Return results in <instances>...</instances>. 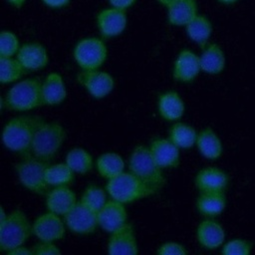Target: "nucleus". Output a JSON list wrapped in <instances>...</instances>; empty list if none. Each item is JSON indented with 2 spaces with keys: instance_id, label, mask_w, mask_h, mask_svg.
Returning <instances> with one entry per match:
<instances>
[{
  "instance_id": "f257e3e1",
  "label": "nucleus",
  "mask_w": 255,
  "mask_h": 255,
  "mask_svg": "<svg viewBox=\"0 0 255 255\" xmlns=\"http://www.w3.org/2000/svg\"><path fill=\"white\" fill-rule=\"evenodd\" d=\"M45 121L36 116H21L12 119L3 129L5 146L21 155L29 156L37 129Z\"/></svg>"
},
{
  "instance_id": "f03ea898",
  "label": "nucleus",
  "mask_w": 255,
  "mask_h": 255,
  "mask_svg": "<svg viewBox=\"0 0 255 255\" xmlns=\"http://www.w3.org/2000/svg\"><path fill=\"white\" fill-rule=\"evenodd\" d=\"M129 171L144 182L153 192H157L165 183L161 167L153 159L149 147L137 145L128 161Z\"/></svg>"
},
{
  "instance_id": "7ed1b4c3",
  "label": "nucleus",
  "mask_w": 255,
  "mask_h": 255,
  "mask_svg": "<svg viewBox=\"0 0 255 255\" xmlns=\"http://www.w3.org/2000/svg\"><path fill=\"white\" fill-rule=\"evenodd\" d=\"M66 139V130L57 123H43L37 129L30 150V155L50 162L57 155Z\"/></svg>"
},
{
  "instance_id": "20e7f679",
  "label": "nucleus",
  "mask_w": 255,
  "mask_h": 255,
  "mask_svg": "<svg viewBox=\"0 0 255 255\" xmlns=\"http://www.w3.org/2000/svg\"><path fill=\"white\" fill-rule=\"evenodd\" d=\"M107 191L112 199L124 204L154 194L152 189L130 171H123L115 177L110 178L107 183Z\"/></svg>"
},
{
  "instance_id": "39448f33",
  "label": "nucleus",
  "mask_w": 255,
  "mask_h": 255,
  "mask_svg": "<svg viewBox=\"0 0 255 255\" xmlns=\"http://www.w3.org/2000/svg\"><path fill=\"white\" fill-rule=\"evenodd\" d=\"M5 105L13 111H29L44 105L42 83L38 79H26L15 84L7 92Z\"/></svg>"
},
{
  "instance_id": "423d86ee",
  "label": "nucleus",
  "mask_w": 255,
  "mask_h": 255,
  "mask_svg": "<svg viewBox=\"0 0 255 255\" xmlns=\"http://www.w3.org/2000/svg\"><path fill=\"white\" fill-rule=\"evenodd\" d=\"M33 232L26 214L16 209L12 211L6 220L0 223V248L2 251H9L23 245Z\"/></svg>"
},
{
  "instance_id": "0eeeda50",
  "label": "nucleus",
  "mask_w": 255,
  "mask_h": 255,
  "mask_svg": "<svg viewBox=\"0 0 255 255\" xmlns=\"http://www.w3.org/2000/svg\"><path fill=\"white\" fill-rule=\"evenodd\" d=\"M49 162L29 155L17 163L15 169L23 186L37 194H45L50 186L45 178Z\"/></svg>"
},
{
  "instance_id": "6e6552de",
  "label": "nucleus",
  "mask_w": 255,
  "mask_h": 255,
  "mask_svg": "<svg viewBox=\"0 0 255 255\" xmlns=\"http://www.w3.org/2000/svg\"><path fill=\"white\" fill-rule=\"evenodd\" d=\"M108 51L104 42L97 38L81 40L74 50V57L83 70H97L107 59Z\"/></svg>"
},
{
  "instance_id": "1a4fd4ad",
  "label": "nucleus",
  "mask_w": 255,
  "mask_h": 255,
  "mask_svg": "<svg viewBox=\"0 0 255 255\" xmlns=\"http://www.w3.org/2000/svg\"><path fill=\"white\" fill-rule=\"evenodd\" d=\"M65 222L75 233L84 235L91 234L96 231L99 225L98 212L80 201L65 214Z\"/></svg>"
},
{
  "instance_id": "9d476101",
  "label": "nucleus",
  "mask_w": 255,
  "mask_h": 255,
  "mask_svg": "<svg viewBox=\"0 0 255 255\" xmlns=\"http://www.w3.org/2000/svg\"><path fill=\"white\" fill-rule=\"evenodd\" d=\"M78 82L96 99L108 96L115 86L110 74L98 70H84L78 75Z\"/></svg>"
},
{
  "instance_id": "9b49d317",
  "label": "nucleus",
  "mask_w": 255,
  "mask_h": 255,
  "mask_svg": "<svg viewBox=\"0 0 255 255\" xmlns=\"http://www.w3.org/2000/svg\"><path fill=\"white\" fill-rule=\"evenodd\" d=\"M33 233L41 241L53 242L65 236V226L58 214L49 211L34 221Z\"/></svg>"
},
{
  "instance_id": "f8f14e48",
  "label": "nucleus",
  "mask_w": 255,
  "mask_h": 255,
  "mask_svg": "<svg viewBox=\"0 0 255 255\" xmlns=\"http://www.w3.org/2000/svg\"><path fill=\"white\" fill-rule=\"evenodd\" d=\"M110 254H128L133 255L138 252L136 238L133 227L130 223H126L121 228L111 233L108 243Z\"/></svg>"
},
{
  "instance_id": "ddd939ff",
  "label": "nucleus",
  "mask_w": 255,
  "mask_h": 255,
  "mask_svg": "<svg viewBox=\"0 0 255 255\" xmlns=\"http://www.w3.org/2000/svg\"><path fill=\"white\" fill-rule=\"evenodd\" d=\"M127 210L124 203L112 199L98 212L99 225L107 232H114L127 223Z\"/></svg>"
},
{
  "instance_id": "4468645a",
  "label": "nucleus",
  "mask_w": 255,
  "mask_h": 255,
  "mask_svg": "<svg viewBox=\"0 0 255 255\" xmlns=\"http://www.w3.org/2000/svg\"><path fill=\"white\" fill-rule=\"evenodd\" d=\"M200 70V58L189 50H183L174 62L173 78L182 83H190L197 77Z\"/></svg>"
},
{
  "instance_id": "2eb2a0df",
  "label": "nucleus",
  "mask_w": 255,
  "mask_h": 255,
  "mask_svg": "<svg viewBox=\"0 0 255 255\" xmlns=\"http://www.w3.org/2000/svg\"><path fill=\"white\" fill-rule=\"evenodd\" d=\"M150 153L155 162L161 167H177L179 164V150L170 139L156 138L149 144Z\"/></svg>"
},
{
  "instance_id": "dca6fc26",
  "label": "nucleus",
  "mask_w": 255,
  "mask_h": 255,
  "mask_svg": "<svg viewBox=\"0 0 255 255\" xmlns=\"http://www.w3.org/2000/svg\"><path fill=\"white\" fill-rule=\"evenodd\" d=\"M98 26L105 38L120 35L127 26L125 10L114 7L102 11L98 16Z\"/></svg>"
},
{
  "instance_id": "f3484780",
  "label": "nucleus",
  "mask_w": 255,
  "mask_h": 255,
  "mask_svg": "<svg viewBox=\"0 0 255 255\" xmlns=\"http://www.w3.org/2000/svg\"><path fill=\"white\" fill-rule=\"evenodd\" d=\"M17 59L26 71L40 70L48 64L47 51L39 43H28L20 47Z\"/></svg>"
},
{
  "instance_id": "a211bd4d",
  "label": "nucleus",
  "mask_w": 255,
  "mask_h": 255,
  "mask_svg": "<svg viewBox=\"0 0 255 255\" xmlns=\"http://www.w3.org/2000/svg\"><path fill=\"white\" fill-rule=\"evenodd\" d=\"M228 175L217 167H205L198 171L195 176V185L202 191H224L228 185Z\"/></svg>"
},
{
  "instance_id": "6ab92c4d",
  "label": "nucleus",
  "mask_w": 255,
  "mask_h": 255,
  "mask_svg": "<svg viewBox=\"0 0 255 255\" xmlns=\"http://www.w3.org/2000/svg\"><path fill=\"white\" fill-rule=\"evenodd\" d=\"M76 194L68 186H57L47 194L46 206L58 215L67 214L77 203Z\"/></svg>"
},
{
  "instance_id": "aec40b11",
  "label": "nucleus",
  "mask_w": 255,
  "mask_h": 255,
  "mask_svg": "<svg viewBox=\"0 0 255 255\" xmlns=\"http://www.w3.org/2000/svg\"><path fill=\"white\" fill-rule=\"evenodd\" d=\"M196 236L198 242L204 248L216 249L222 245L225 239V232L218 222L212 219H206L199 223Z\"/></svg>"
},
{
  "instance_id": "412c9836",
  "label": "nucleus",
  "mask_w": 255,
  "mask_h": 255,
  "mask_svg": "<svg viewBox=\"0 0 255 255\" xmlns=\"http://www.w3.org/2000/svg\"><path fill=\"white\" fill-rule=\"evenodd\" d=\"M226 206L224 191H202L196 200L197 210L206 217H215L219 215Z\"/></svg>"
},
{
  "instance_id": "4be33fe9",
  "label": "nucleus",
  "mask_w": 255,
  "mask_h": 255,
  "mask_svg": "<svg viewBox=\"0 0 255 255\" xmlns=\"http://www.w3.org/2000/svg\"><path fill=\"white\" fill-rule=\"evenodd\" d=\"M67 96L66 88L62 77L57 73L49 74L42 83L43 104L56 106L61 104Z\"/></svg>"
},
{
  "instance_id": "5701e85b",
  "label": "nucleus",
  "mask_w": 255,
  "mask_h": 255,
  "mask_svg": "<svg viewBox=\"0 0 255 255\" xmlns=\"http://www.w3.org/2000/svg\"><path fill=\"white\" fill-rule=\"evenodd\" d=\"M168 21L172 25H187L197 16V6L194 0H175L167 6Z\"/></svg>"
},
{
  "instance_id": "b1692460",
  "label": "nucleus",
  "mask_w": 255,
  "mask_h": 255,
  "mask_svg": "<svg viewBox=\"0 0 255 255\" xmlns=\"http://www.w3.org/2000/svg\"><path fill=\"white\" fill-rule=\"evenodd\" d=\"M158 112L167 121H176L184 113V104L176 92H166L158 98Z\"/></svg>"
},
{
  "instance_id": "393cba45",
  "label": "nucleus",
  "mask_w": 255,
  "mask_h": 255,
  "mask_svg": "<svg viewBox=\"0 0 255 255\" xmlns=\"http://www.w3.org/2000/svg\"><path fill=\"white\" fill-rule=\"evenodd\" d=\"M199 58L201 70L207 74H219L225 67L224 53L217 44L205 47Z\"/></svg>"
},
{
  "instance_id": "a878e982",
  "label": "nucleus",
  "mask_w": 255,
  "mask_h": 255,
  "mask_svg": "<svg viewBox=\"0 0 255 255\" xmlns=\"http://www.w3.org/2000/svg\"><path fill=\"white\" fill-rule=\"evenodd\" d=\"M196 145L200 153L209 159H215L222 153V143L215 131L206 128L197 134Z\"/></svg>"
},
{
  "instance_id": "bb28decb",
  "label": "nucleus",
  "mask_w": 255,
  "mask_h": 255,
  "mask_svg": "<svg viewBox=\"0 0 255 255\" xmlns=\"http://www.w3.org/2000/svg\"><path fill=\"white\" fill-rule=\"evenodd\" d=\"M186 31L191 40L205 48L212 32V26L206 17L197 15L186 25Z\"/></svg>"
},
{
  "instance_id": "cd10ccee",
  "label": "nucleus",
  "mask_w": 255,
  "mask_h": 255,
  "mask_svg": "<svg viewBox=\"0 0 255 255\" xmlns=\"http://www.w3.org/2000/svg\"><path fill=\"white\" fill-rule=\"evenodd\" d=\"M97 168L103 177L110 179L124 171L125 162L120 154L106 152L98 157Z\"/></svg>"
},
{
  "instance_id": "c85d7f7f",
  "label": "nucleus",
  "mask_w": 255,
  "mask_h": 255,
  "mask_svg": "<svg viewBox=\"0 0 255 255\" xmlns=\"http://www.w3.org/2000/svg\"><path fill=\"white\" fill-rule=\"evenodd\" d=\"M45 178L50 186H68L74 180V170L67 163L49 165Z\"/></svg>"
},
{
  "instance_id": "c756f323",
  "label": "nucleus",
  "mask_w": 255,
  "mask_h": 255,
  "mask_svg": "<svg viewBox=\"0 0 255 255\" xmlns=\"http://www.w3.org/2000/svg\"><path fill=\"white\" fill-rule=\"evenodd\" d=\"M197 133L195 129L183 123H176L169 132V139L178 147L189 148L196 143Z\"/></svg>"
},
{
  "instance_id": "7c9ffc66",
  "label": "nucleus",
  "mask_w": 255,
  "mask_h": 255,
  "mask_svg": "<svg viewBox=\"0 0 255 255\" xmlns=\"http://www.w3.org/2000/svg\"><path fill=\"white\" fill-rule=\"evenodd\" d=\"M66 163L75 172L85 174L93 167V157L84 148L76 147L68 152L66 156Z\"/></svg>"
},
{
  "instance_id": "2f4dec72",
  "label": "nucleus",
  "mask_w": 255,
  "mask_h": 255,
  "mask_svg": "<svg viewBox=\"0 0 255 255\" xmlns=\"http://www.w3.org/2000/svg\"><path fill=\"white\" fill-rule=\"evenodd\" d=\"M25 71L17 58L0 57V82L2 84H8L20 79Z\"/></svg>"
},
{
  "instance_id": "473e14b6",
  "label": "nucleus",
  "mask_w": 255,
  "mask_h": 255,
  "mask_svg": "<svg viewBox=\"0 0 255 255\" xmlns=\"http://www.w3.org/2000/svg\"><path fill=\"white\" fill-rule=\"evenodd\" d=\"M81 202L96 212H99L107 202L106 192L97 185L88 186L81 198Z\"/></svg>"
},
{
  "instance_id": "72a5a7b5",
  "label": "nucleus",
  "mask_w": 255,
  "mask_h": 255,
  "mask_svg": "<svg viewBox=\"0 0 255 255\" xmlns=\"http://www.w3.org/2000/svg\"><path fill=\"white\" fill-rule=\"evenodd\" d=\"M19 50V42L15 34L3 31L0 35V57L10 58Z\"/></svg>"
},
{
  "instance_id": "f704fd0d",
  "label": "nucleus",
  "mask_w": 255,
  "mask_h": 255,
  "mask_svg": "<svg viewBox=\"0 0 255 255\" xmlns=\"http://www.w3.org/2000/svg\"><path fill=\"white\" fill-rule=\"evenodd\" d=\"M252 244L244 239H233L228 241L222 248L225 255H248L251 251Z\"/></svg>"
},
{
  "instance_id": "c9c22d12",
  "label": "nucleus",
  "mask_w": 255,
  "mask_h": 255,
  "mask_svg": "<svg viewBox=\"0 0 255 255\" xmlns=\"http://www.w3.org/2000/svg\"><path fill=\"white\" fill-rule=\"evenodd\" d=\"M186 253L187 251L185 247L175 242L164 243L157 250V254H160V255H182Z\"/></svg>"
},
{
  "instance_id": "e433bc0d",
  "label": "nucleus",
  "mask_w": 255,
  "mask_h": 255,
  "mask_svg": "<svg viewBox=\"0 0 255 255\" xmlns=\"http://www.w3.org/2000/svg\"><path fill=\"white\" fill-rule=\"evenodd\" d=\"M33 254L35 255H54V254H61L59 248L53 244L52 242H44L36 244L33 249Z\"/></svg>"
},
{
  "instance_id": "4c0bfd02",
  "label": "nucleus",
  "mask_w": 255,
  "mask_h": 255,
  "mask_svg": "<svg viewBox=\"0 0 255 255\" xmlns=\"http://www.w3.org/2000/svg\"><path fill=\"white\" fill-rule=\"evenodd\" d=\"M110 3L115 7L122 10H126L129 6H131L135 0H109Z\"/></svg>"
},
{
  "instance_id": "58836bf2",
  "label": "nucleus",
  "mask_w": 255,
  "mask_h": 255,
  "mask_svg": "<svg viewBox=\"0 0 255 255\" xmlns=\"http://www.w3.org/2000/svg\"><path fill=\"white\" fill-rule=\"evenodd\" d=\"M7 254H9V255H32L33 251H32V249L23 247L21 245V246H18L16 248H13V249L7 251Z\"/></svg>"
},
{
  "instance_id": "ea45409f",
  "label": "nucleus",
  "mask_w": 255,
  "mask_h": 255,
  "mask_svg": "<svg viewBox=\"0 0 255 255\" xmlns=\"http://www.w3.org/2000/svg\"><path fill=\"white\" fill-rule=\"evenodd\" d=\"M70 0H43V2L45 4H47L50 7L53 8H59V7H63L65 5H67L69 3Z\"/></svg>"
},
{
  "instance_id": "a19ab883",
  "label": "nucleus",
  "mask_w": 255,
  "mask_h": 255,
  "mask_svg": "<svg viewBox=\"0 0 255 255\" xmlns=\"http://www.w3.org/2000/svg\"><path fill=\"white\" fill-rule=\"evenodd\" d=\"M8 2H10L12 5H14L16 7H21L23 5V3L25 2V0H8Z\"/></svg>"
},
{
  "instance_id": "79ce46f5",
  "label": "nucleus",
  "mask_w": 255,
  "mask_h": 255,
  "mask_svg": "<svg viewBox=\"0 0 255 255\" xmlns=\"http://www.w3.org/2000/svg\"><path fill=\"white\" fill-rule=\"evenodd\" d=\"M7 216H8V215H6V213H5V211H4V208H3V207H1V214H0V223L4 222V221L6 220V218H7Z\"/></svg>"
},
{
  "instance_id": "37998d69",
  "label": "nucleus",
  "mask_w": 255,
  "mask_h": 255,
  "mask_svg": "<svg viewBox=\"0 0 255 255\" xmlns=\"http://www.w3.org/2000/svg\"><path fill=\"white\" fill-rule=\"evenodd\" d=\"M173 1H175V0H158V2H160L161 4H163V5H166V6H168L171 2H173Z\"/></svg>"
},
{
  "instance_id": "c03bdc74",
  "label": "nucleus",
  "mask_w": 255,
  "mask_h": 255,
  "mask_svg": "<svg viewBox=\"0 0 255 255\" xmlns=\"http://www.w3.org/2000/svg\"><path fill=\"white\" fill-rule=\"evenodd\" d=\"M219 1L223 2V3H233V2H235L237 0H219Z\"/></svg>"
}]
</instances>
